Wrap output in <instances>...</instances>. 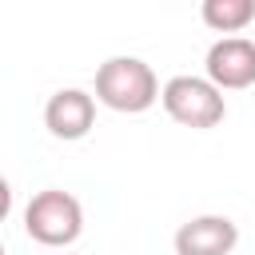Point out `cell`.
<instances>
[{
  "label": "cell",
  "mask_w": 255,
  "mask_h": 255,
  "mask_svg": "<svg viewBox=\"0 0 255 255\" xmlns=\"http://www.w3.org/2000/svg\"><path fill=\"white\" fill-rule=\"evenodd\" d=\"M24 231L40 247H72L84 231V207L72 191L44 187L24 207Z\"/></svg>",
  "instance_id": "2"
},
{
  "label": "cell",
  "mask_w": 255,
  "mask_h": 255,
  "mask_svg": "<svg viewBox=\"0 0 255 255\" xmlns=\"http://www.w3.org/2000/svg\"><path fill=\"white\" fill-rule=\"evenodd\" d=\"M159 96H163V88H159L151 64H143L139 56H112L96 68V100L112 112L139 116Z\"/></svg>",
  "instance_id": "1"
},
{
  "label": "cell",
  "mask_w": 255,
  "mask_h": 255,
  "mask_svg": "<svg viewBox=\"0 0 255 255\" xmlns=\"http://www.w3.org/2000/svg\"><path fill=\"white\" fill-rule=\"evenodd\" d=\"M159 104L175 124L195 128V131H207L215 124H223V116H227V100L207 76H171L163 84Z\"/></svg>",
  "instance_id": "3"
},
{
  "label": "cell",
  "mask_w": 255,
  "mask_h": 255,
  "mask_svg": "<svg viewBox=\"0 0 255 255\" xmlns=\"http://www.w3.org/2000/svg\"><path fill=\"white\" fill-rule=\"evenodd\" d=\"M199 16L211 32H243L255 20V0H199Z\"/></svg>",
  "instance_id": "7"
},
{
  "label": "cell",
  "mask_w": 255,
  "mask_h": 255,
  "mask_svg": "<svg viewBox=\"0 0 255 255\" xmlns=\"http://www.w3.org/2000/svg\"><path fill=\"white\" fill-rule=\"evenodd\" d=\"M203 72L219 92L251 88L255 84V44L247 36H219L203 56Z\"/></svg>",
  "instance_id": "4"
},
{
  "label": "cell",
  "mask_w": 255,
  "mask_h": 255,
  "mask_svg": "<svg viewBox=\"0 0 255 255\" xmlns=\"http://www.w3.org/2000/svg\"><path fill=\"white\" fill-rule=\"evenodd\" d=\"M44 128L56 139H84L96 128V96H88L84 88H60L48 104H44Z\"/></svg>",
  "instance_id": "5"
},
{
  "label": "cell",
  "mask_w": 255,
  "mask_h": 255,
  "mask_svg": "<svg viewBox=\"0 0 255 255\" xmlns=\"http://www.w3.org/2000/svg\"><path fill=\"white\" fill-rule=\"evenodd\" d=\"M175 255H231L239 243V227L227 215H195L175 231Z\"/></svg>",
  "instance_id": "6"
}]
</instances>
